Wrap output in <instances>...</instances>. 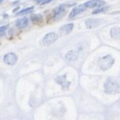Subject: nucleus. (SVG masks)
Listing matches in <instances>:
<instances>
[{"label": "nucleus", "mask_w": 120, "mask_h": 120, "mask_svg": "<svg viewBox=\"0 0 120 120\" xmlns=\"http://www.w3.org/2000/svg\"><path fill=\"white\" fill-rule=\"evenodd\" d=\"M100 19H95V18H90L86 20V27L87 28H95L100 24Z\"/></svg>", "instance_id": "0eeeda50"}, {"label": "nucleus", "mask_w": 120, "mask_h": 120, "mask_svg": "<svg viewBox=\"0 0 120 120\" xmlns=\"http://www.w3.org/2000/svg\"><path fill=\"white\" fill-rule=\"evenodd\" d=\"M73 28H74V24L73 23H68V24H65L64 26H62L61 30L66 32V33H70L73 30Z\"/></svg>", "instance_id": "f8f14e48"}, {"label": "nucleus", "mask_w": 120, "mask_h": 120, "mask_svg": "<svg viewBox=\"0 0 120 120\" xmlns=\"http://www.w3.org/2000/svg\"><path fill=\"white\" fill-rule=\"evenodd\" d=\"M107 10V7H100V8H97L95 10H93V14H98V13H102L104 11Z\"/></svg>", "instance_id": "2eb2a0df"}, {"label": "nucleus", "mask_w": 120, "mask_h": 120, "mask_svg": "<svg viewBox=\"0 0 120 120\" xmlns=\"http://www.w3.org/2000/svg\"><path fill=\"white\" fill-rule=\"evenodd\" d=\"M110 36H111V38L114 40L120 39V27H117V26L112 27L110 30Z\"/></svg>", "instance_id": "9b49d317"}, {"label": "nucleus", "mask_w": 120, "mask_h": 120, "mask_svg": "<svg viewBox=\"0 0 120 120\" xmlns=\"http://www.w3.org/2000/svg\"><path fill=\"white\" fill-rule=\"evenodd\" d=\"M52 0H37V3L40 5H44V4H48V3H50Z\"/></svg>", "instance_id": "f3484780"}, {"label": "nucleus", "mask_w": 120, "mask_h": 120, "mask_svg": "<svg viewBox=\"0 0 120 120\" xmlns=\"http://www.w3.org/2000/svg\"><path fill=\"white\" fill-rule=\"evenodd\" d=\"M113 64H114V58L111 55L103 56V57L98 59V65L101 68V70L105 71V70L110 69Z\"/></svg>", "instance_id": "f03ea898"}, {"label": "nucleus", "mask_w": 120, "mask_h": 120, "mask_svg": "<svg viewBox=\"0 0 120 120\" xmlns=\"http://www.w3.org/2000/svg\"><path fill=\"white\" fill-rule=\"evenodd\" d=\"M31 21L32 23H35V24H38L40 22H42V16L38 14H35V15H32L31 16Z\"/></svg>", "instance_id": "ddd939ff"}, {"label": "nucleus", "mask_w": 120, "mask_h": 120, "mask_svg": "<svg viewBox=\"0 0 120 120\" xmlns=\"http://www.w3.org/2000/svg\"><path fill=\"white\" fill-rule=\"evenodd\" d=\"M105 3L103 0H89V1L84 3V7L85 8H98V7L104 5Z\"/></svg>", "instance_id": "39448f33"}, {"label": "nucleus", "mask_w": 120, "mask_h": 120, "mask_svg": "<svg viewBox=\"0 0 120 120\" xmlns=\"http://www.w3.org/2000/svg\"><path fill=\"white\" fill-rule=\"evenodd\" d=\"M86 8L84 7V5L82 4V5H80V6H77V7H74V8L72 9V11L70 12V14H69V18H72V17H75L76 15H78V14H80V13H82L83 11L85 10Z\"/></svg>", "instance_id": "1a4fd4ad"}, {"label": "nucleus", "mask_w": 120, "mask_h": 120, "mask_svg": "<svg viewBox=\"0 0 120 120\" xmlns=\"http://www.w3.org/2000/svg\"><path fill=\"white\" fill-rule=\"evenodd\" d=\"M2 1H3V0H0V4H1V3H2Z\"/></svg>", "instance_id": "a211bd4d"}, {"label": "nucleus", "mask_w": 120, "mask_h": 120, "mask_svg": "<svg viewBox=\"0 0 120 120\" xmlns=\"http://www.w3.org/2000/svg\"><path fill=\"white\" fill-rule=\"evenodd\" d=\"M57 38H58V35L56 34L55 32H50V33H47V34L43 37L42 41H43L44 45H51L57 40Z\"/></svg>", "instance_id": "20e7f679"}, {"label": "nucleus", "mask_w": 120, "mask_h": 120, "mask_svg": "<svg viewBox=\"0 0 120 120\" xmlns=\"http://www.w3.org/2000/svg\"><path fill=\"white\" fill-rule=\"evenodd\" d=\"M15 25H16L17 28L19 29H23L26 26L28 25V18L27 17H21L19 19H17L15 21Z\"/></svg>", "instance_id": "423d86ee"}, {"label": "nucleus", "mask_w": 120, "mask_h": 120, "mask_svg": "<svg viewBox=\"0 0 120 120\" xmlns=\"http://www.w3.org/2000/svg\"><path fill=\"white\" fill-rule=\"evenodd\" d=\"M33 11V7H27V8H24V9H22L20 10L19 12L17 13V15H24V14H28L30 12H32Z\"/></svg>", "instance_id": "4468645a"}, {"label": "nucleus", "mask_w": 120, "mask_h": 120, "mask_svg": "<svg viewBox=\"0 0 120 120\" xmlns=\"http://www.w3.org/2000/svg\"><path fill=\"white\" fill-rule=\"evenodd\" d=\"M65 12H66L65 7L64 6H59L56 9H54V11H53V16H54V18H56V19H58V18L62 17L63 15L65 14Z\"/></svg>", "instance_id": "6e6552de"}, {"label": "nucleus", "mask_w": 120, "mask_h": 120, "mask_svg": "<svg viewBox=\"0 0 120 120\" xmlns=\"http://www.w3.org/2000/svg\"><path fill=\"white\" fill-rule=\"evenodd\" d=\"M77 57H78V52L76 50H70L65 54V59L69 62L76 60Z\"/></svg>", "instance_id": "9d476101"}, {"label": "nucleus", "mask_w": 120, "mask_h": 120, "mask_svg": "<svg viewBox=\"0 0 120 120\" xmlns=\"http://www.w3.org/2000/svg\"><path fill=\"white\" fill-rule=\"evenodd\" d=\"M104 90L107 94H116L120 91V85L116 80L108 78L104 83Z\"/></svg>", "instance_id": "f257e3e1"}, {"label": "nucleus", "mask_w": 120, "mask_h": 120, "mask_svg": "<svg viewBox=\"0 0 120 120\" xmlns=\"http://www.w3.org/2000/svg\"><path fill=\"white\" fill-rule=\"evenodd\" d=\"M7 28H8V25H3V26H0V36L4 35Z\"/></svg>", "instance_id": "dca6fc26"}, {"label": "nucleus", "mask_w": 120, "mask_h": 120, "mask_svg": "<svg viewBox=\"0 0 120 120\" xmlns=\"http://www.w3.org/2000/svg\"><path fill=\"white\" fill-rule=\"evenodd\" d=\"M17 60H18L17 55L15 54V53H13V52L6 53L4 55V57H3V62L6 63V64H8V65H14V64H16Z\"/></svg>", "instance_id": "7ed1b4c3"}]
</instances>
